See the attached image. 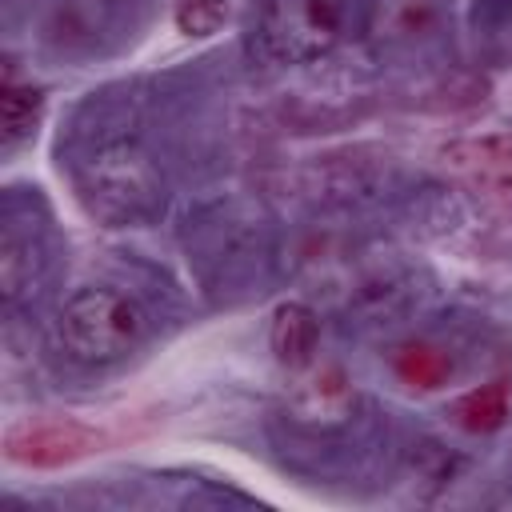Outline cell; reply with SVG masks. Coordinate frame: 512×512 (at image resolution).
<instances>
[{
    "instance_id": "cell-1",
    "label": "cell",
    "mask_w": 512,
    "mask_h": 512,
    "mask_svg": "<svg viewBox=\"0 0 512 512\" xmlns=\"http://www.w3.org/2000/svg\"><path fill=\"white\" fill-rule=\"evenodd\" d=\"M76 188H80L84 208L96 220L112 224V228H124V224H136V220L152 216L164 200L160 168L152 164V156L136 140L100 144L80 164Z\"/></svg>"
},
{
    "instance_id": "cell-2",
    "label": "cell",
    "mask_w": 512,
    "mask_h": 512,
    "mask_svg": "<svg viewBox=\"0 0 512 512\" xmlns=\"http://www.w3.org/2000/svg\"><path fill=\"white\" fill-rule=\"evenodd\" d=\"M56 332H60L64 352L76 364L100 368V364L124 360L144 340L148 316L132 296H124L108 284H92L64 300Z\"/></svg>"
},
{
    "instance_id": "cell-3",
    "label": "cell",
    "mask_w": 512,
    "mask_h": 512,
    "mask_svg": "<svg viewBox=\"0 0 512 512\" xmlns=\"http://www.w3.org/2000/svg\"><path fill=\"white\" fill-rule=\"evenodd\" d=\"M340 32V0H268L256 20V40L276 64H312L336 48Z\"/></svg>"
},
{
    "instance_id": "cell-4",
    "label": "cell",
    "mask_w": 512,
    "mask_h": 512,
    "mask_svg": "<svg viewBox=\"0 0 512 512\" xmlns=\"http://www.w3.org/2000/svg\"><path fill=\"white\" fill-rule=\"evenodd\" d=\"M104 436L80 420H16L4 428V456L24 468H60L100 452Z\"/></svg>"
},
{
    "instance_id": "cell-5",
    "label": "cell",
    "mask_w": 512,
    "mask_h": 512,
    "mask_svg": "<svg viewBox=\"0 0 512 512\" xmlns=\"http://www.w3.org/2000/svg\"><path fill=\"white\" fill-rule=\"evenodd\" d=\"M448 172L488 196H512V132L460 136L440 148Z\"/></svg>"
},
{
    "instance_id": "cell-6",
    "label": "cell",
    "mask_w": 512,
    "mask_h": 512,
    "mask_svg": "<svg viewBox=\"0 0 512 512\" xmlns=\"http://www.w3.org/2000/svg\"><path fill=\"white\" fill-rule=\"evenodd\" d=\"M352 404H356V396H352V384H348V376L340 372V368H312L300 384H296V392H292V412H296V420L300 424H312V428H336V424H344L348 416H352Z\"/></svg>"
},
{
    "instance_id": "cell-7",
    "label": "cell",
    "mask_w": 512,
    "mask_h": 512,
    "mask_svg": "<svg viewBox=\"0 0 512 512\" xmlns=\"http://www.w3.org/2000/svg\"><path fill=\"white\" fill-rule=\"evenodd\" d=\"M268 344H272V356L300 372L312 364L316 356V344H320V320L308 304L300 300H284L276 312H272V328H268Z\"/></svg>"
},
{
    "instance_id": "cell-8",
    "label": "cell",
    "mask_w": 512,
    "mask_h": 512,
    "mask_svg": "<svg viewBox=\"0 0 512 512\" xmlns=\"http://www.w3.org/2000/svg\"><path fill=\"white\" fill-rule=\"evenodd\" d=\"M40 108H44V96L40 88L32 84H20V80H4V92H0V128H4V144L16 148L20 140H28L40 124Z\"/></svg>"
},
{
    "instance_id": "cell-9",
    "label": "cell",
    "mask_w": 512,
    "mask_h": 512,
    "mask_svg": "<svg viewBox=\"0 0 512 512\" xmlns=\"http://www.w3.org/2000/svg\"><path fill=\"white\" fill-rule=\"evenodd\" d=\"M456 424L468 428V432H492L504 424L508 416V384H484V388H472L468 396L456 400Z\"/></svg>"
},
{
    "instance_id": "cell-10",
    "label": "cell",
    "mask_w": 512,
    "mask_h": 512,
    "mask_svg": "<svg viewBox=\"0 0 512 512\" xmlns=\"http://www.w3.org/2000/svg\"><path fill=\"white\" fill-rule=\"evenodd\" d=\"M392 368H396V376H400L404 384H412V388H436V384H444V376L452 372L448 356L436 352V348H428V344H404V348H396Z\"/></svg>"
},
{
    "instance_id": "cell-11",
    "label": "cell",
    "mask_w": 512,
    "mask_h": 512,
    "mask_svg": "<svg viewBox=\"0 0 512 512\" xmlns=\"http://www.w3.org/2000/svg\"><path fill=\"white\" fill-rule=\"evenodd\" d=\"M28 284H32V244H24L16 232H4V244H0V288H4V300L16 304Z\"/></svg>"
},
{
    "instance_id": "cell-12",
    "label": "cell",
    "mask_w": 512,
    "mask_h": 512,
    "mask_svg": "<svg viewBox=\"0 0 512 512\" xmlns=\"http://www.w3.org/2000/svg\"><path fill=\"white\" fill-rule=\"evenodd\" d=\"M224 20H228V0H180L176 4V28L192 40L220 32Z\"/></svg>"
}]
</instances>
